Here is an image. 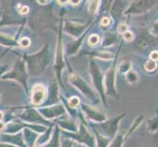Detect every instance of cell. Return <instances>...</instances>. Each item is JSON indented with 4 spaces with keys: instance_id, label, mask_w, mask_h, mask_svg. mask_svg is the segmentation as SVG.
<instances>
[{
    "instance_id": "cell-1",
    "label": "cell",
    "mask_w": 158,
    "mask_h": 147,
    "mask_svg": "<svg viewBox=\"0 0 158 147\" xmlns=\"http://www.w3.org/2000/svg\"><path fill=\"white\" fill-rule=\"evenodd\" d=\"M135 46L141 52H144L148 48H154V50L158 51V36L152 35L148 30H143L135 43Z\"/></svg>"
},
{
    "instance_id": "cell-2",
    "label": "cell",
    "mask_w": 158,
    "mask_h": 147,
    "mask_svg": "<svg viewBox=\"0 0 158 147\" xmlns=\"http://www.w3.org/2000/svg\"><path fill=\"white\" fill-rule=\"evenodd\" d=\"M157 4V1H151V0H139L134 1L130 5L127 11H125V14L130 15H143L149 12Z\"/></svg>"
},
{
    "instance_id": "cell-3",
    "label": "cell",
    "mask_w": 158,
    "mask_h": 147,
    "mask_svg": "<svg viewBox=\"0 0 158 147\" xmlns=\"http://www.w3.org/2000/svg\"><path fill=\"white\" fill-rule=\"evenodd\" d=\"M46 94L45 88L41 84H37L35 85L34 88H32L31 92V102L34 104H40L43 101Z\"/></svg>"
},
{
    "instance_id": "cell-4",
    "label": "cell",
    "mask_w": 158,
    "mask_h": 147,
    "mask_svg": "<svg viewBox=\"0 0 158 147\" xmlns=\"http://www.w3.org/2000/svg\"><path fill=\"white\" fill-rule=\"evenodd\" d=\"M146 127H148V133L151 134H154L155 133L158 132V111L154 117H152L148 121V123H146Z\"/></svg>"
},
{
    "instance_id": "cell-5",
    "label": "cell",
    "mask_w": 158,
    "mask_h": 147,
    "mask_svg": "<svg viewBox=\"0 0 158 147\" xmlns=\"http://www.w3.org/2000/svg\"><path fill=\"white\" fill-rule=\"evenodd\" d=\"M126 79L129 84H135L139 81V75L138 73L134 70H130L126 74Z\"/></svg>"
},
{
    "instance_id": "cell-6",
    "label": "cell",
    "mask_w": 158,
    "mask_h": 147,
    "mask_svg": "<svg viewBox=\"0 0 158 147\" xmlns=\"http://www.w3.org/2000/svg\"><path fill=\"white\" fill-rule=\"evenodd\" d=\"M157 68H158L157 62L152 61V60H150V59H148L144 64V70L146 71V72H148V73L155 72V71L157 70Z\"/></svg>"
},
{
    "instance_id": "cell-7",
    "label": "cell",
    "mask_w": 158,
    "mask_h": 147,
    "mask_svg": "<svg viewBox=\"0 0 158 147\" xmlns=\"http://www.w3.org/2000/svg\"><path fill=\"white\" fill-rule=\"evenodd\" d=\"M116 4L114 5V9H113V11H114V13H118V14H120V13H122L123 11H124V9H125V7H126V2H122V1H119V2H115Z\"/></svg>"
},
{
    "instance_id": "cell-8",
    "label": "cell",
    "mask_w": 158,
    "mask_h": 147,
    "mask_svg": "<svg viewBox=\"0 0 158 147\" xmlns=\"http://www.w3.org/2000/svg\"><path fill=\"white\" fill-rule=\"evenodd\" d=\"M131 66H132V65H131L130 61H124L123 64L120 66V72L123 74H127L131 70Z\"/></svg>"
},
{
    "instance_id": "cell-9",
    "label": "cell",
    "mask_w": 158,
    "mask_h": 147,
    "mask_svg": "<svg viewBox=\"0 0 158 147\" xmlns=\"http://www.w3.org/2000/svg\"><path fill=\"white\" fill-rule=\"evenodd\" d=\"M124 139H125V137H123V135H118V137H116V139L114 140L112 142V144L110 145V147H122Z\"/></svg>"
},
{
    "instance_id": "cell-10",
    "label": "cell",
    "mask_w": 158,
    "mask_h": 147,
    "mask_svg": "<svg viewBox=\"0 0 158 147\" xmlns=\"http://www.w3.org/2000/svg\"><path fill=\"white\" fill-rule=\"evenodd\" d=\"M100 41V39H99V36L97 35H92L89 36V43L90 45H97L99 43Z\"/></svg>"
},
{
    "instance_id": "cell-11",
    "label": "cell",
    "mask_w": 158,
    "mask_h": 147,
    "mask_svg": "<svg viewBox=\"0 0 158 147\" xmlns=\"http://www.w3.org/2000/svg\"><path fill=\"white\" fill-rule=\"evenodd\" d=\"M99 1H91L90 4H89V11L91 13V14H94L96 11H97V8L99 6Z\"/></svg>"
},
{
    "instance_id": "cell-12",
    "label": "cell",
    "mask_w": 158,
    "mask_h": 147,
    "mask_svg": "<svg viewBox=\"0 0 158 147\" xmlns=\"http://www.w3.org/2000/svg\"><path fill=\"white\" fill-rule=\"evenodd\" d=\"M123 39L124 40H126V41H133L134 39H135V35L133 34V31H127L125 34H123Z\"/></svg>"
},
{
    "instance_id": "cell-13",
    "label": "cell",
    "mask_w": 158,
    "mask_h": 147,
    "mask_svg": "<svg viewBox=\"0 0 158 147\" xmlns=\"http://www.w3.org/2000/svg\"><path fill=\"white\" fill-rule=\"evenodd\" d=\"M117 31H118V32L119 34H125L127 31H128V26L125 24V23H121V24H119V26H118V29H117Z\"/></svg>"
},
{
    "instance_id": "cell-14",
    "label": "cell",
    "mask_w": 158,
    "mask_h": 147,
    "mask_svg": "<svg viewBox=\"0 0 158 147\" xmlns=\"http://www.w3.org/2000/svg\"><path fill=\"white\" fill-rule=\"evenodd\" d=\"M149 59L152 61L158 62V51L157 50H152L149 52Z\"/></svg>"
},
{
    "instance_id": "cell-15",
    "label": "cell",
    "mask_w": 158,
    "mask_h": 147,
    "mask_svg": "<svg viewBox=\"0 0 158 147\" xmlns=\"http://www.w3.org/2000/svg\"><path fill=\"white\" fill-rule=\"evenodd\" d=\"M69 103H70V105L72 107H76V106L79 105L80 100H79V98H77V97H73V98H71V99H70Z\"/></svg>"
},
{
    "instance_id": "cell-16",
    "label": "cell",
    "mask_w": 158,
    "mask_h": 147,
    "mask_svg": "<svg viewBox=\"0 0 158 147\" xmlns=\"http://www.w3.org/2000/svg\"><path fill=\"white\" fill-rule=\"evenodd\" d=\"M110 23H111V19L109 17H104L101 20V26H103V27H108L110 25Z\"/></svg>"
},
{
    "instance_id": "cell-17",
    "label": "cell",
    "mask_w": 158,
    "mask_h": 147,
    "mask_svg": "<svg viewBox=\"0 0 158 147\" xmlns=\"http://www.w3.org/2000/svg\"><path fill=\"white\" fill-rule=\"evenodd\" d=\"M30 43H31V40L29 39H27V37H24V39H21L20 41V44L23 47H28L30 45Z\"/></svg>"
},
{
    "instance_id": "cell-18",
    "label": "cell",
    "mask_w": 158,
    "mask_h": 147,
    "mask_svg": "<svg viewBox=\"0 0 158 147\" xmlns=\"http://www.w3.org/2000/svg\"><path fill=\"white\" fill-rule=\"evenodd\" d=\"M151 34L158 36V21H156L154 25L152 26V30H151Z\"/></svg>"
},
{
    "instance_id": "cell-19",
    "label": "cell",
    "mask_w": 158,
    "mask_h": 147,
    "mask_svg": "<svg viewBox=\"0 0 158 147\" xmlns=\"http://www.w3.org/2000/svg\"><path fill=\"white\" fill-rule=\"evenodd\" d=\"M30 12V8L28 6H23L20 9V13L21 14H28Z\"/></svg>"
},
{
    "instance_id": "cell-20",
    "label": "cell",
    "mask_w": 158,
    "mask_h": 147,
    "mask_svg": "<svg viewBox=\"0 0 158 147\" xmlns=\"http://www.w3.org/2000/svg\"><path fill=\"white\" fill-rule=\"evenodd\" d=\"M4 127H5V125H4L2 122H0V129H4Z\"/></svg>"
},
{
    "instance_id": "cell-21",
    "label": "cell",
    "mask_w": 158,
    "mask_h": 147,
    "mask_svg": "<svg viewBox=\"0 0 158 147\" xmlns=\"http://www.w3.org/2000/svg\"><path fill=\"white\" fill-rule=\"evenodd\" d=\"M2 118H3V114H2V112H0V122H1Z\"/></svg>"
},
{
    "instance_id": "cell-22",
    "label": "cell",
    "mask_w": 158,
    "mask_h": 147,
    "mask_svg": "<svg viewBox=\"0 0 158 147\" xmlns=\"http://www.w3.org/2000/svg\"><path fill=\"white\" fill-rule=\"evenodd\" d=\"M39 3H47V1H39Z\"/></svg>"
},
{
    "instance_id": "cell-23",
    "label": "cell",
    "mask_w": 158,
    "mask_h": 147,
    "mask_svg": "<svg viewBox=\"0 0 158 147\" xmlns=\"http://www.w3.org/2000/svg\"><path fill=\"white\" fill-rule=\"evenodd\" d=\"M35 147H41V146H40V145H36V146H35Z\"/></svg>"
},
{
    "instance_id": "cell-24",
    "label": "cell",
    "mask_w": 158,
    "mask_h": 147,
    "mask_svg": "<svg viewBox=\"0 0 158 147\" xmlns=\"http://www.w3.org/2000/svg\"><path fill=\"white\" fill-rule=\"evenodd\" d=\"M157 65H158V62H157ZM157 69H158V68H157Z\"/></svg>"
}]
</instances>
